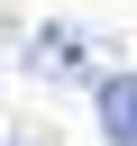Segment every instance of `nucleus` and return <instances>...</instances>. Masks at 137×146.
Listing matches in <instances>:
<instances>
[{"mask_svg":"<svg viewBox=\"0 0 137 146\" xmlns=\"http://www.w3.org/2000/svg\"><path fill=\"white\" fill-rule=\"evenodd\" d=\"M91 119L110 146H137V73H100L91 82Z\"/></svg>","mask_w":137,"mask_h":146,"instance_id":"f03ea898","label":"nucleus"},{"mask_svg":"<svg viewBox=\"0 0 137 146\" xmlns=\"http://www.w3.org/2000/svg\"><path fill=\"white\" fill-rule=\"evenodd\" d=\"M27 73H46V82H100V73H91V36H82V27H64V18H55V27H37Z\"/></svg>","mask_w":137,"mask_h":146,"instance_id":"f257e3e1","label":"nucleus"},{"mask_svg":"<svg viewBox=\"0 0 137 146\" xmlns=\"http://www.w3.org/2000/svg\"><path fill=\"white\" fill-rule=\"evenodd\" d=\"M0 146H46V137H37V128H18V137H9V128H0Z\"/></svg>","mask_w":137,"mask_h":146,"instance_id":"7ed1b4c3","label":"nucleus"}]
</instances>
